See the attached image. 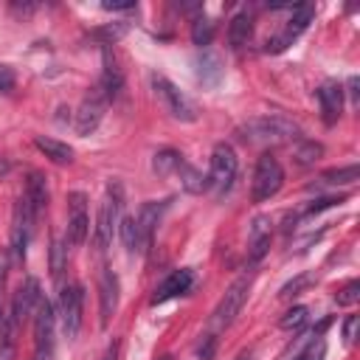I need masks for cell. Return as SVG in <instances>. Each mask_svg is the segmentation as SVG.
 Segmentation results:
<instances>
[{"mask_svg":"<svg viewBox=\"0 0 360 360\" xmlns=\"http://www.w3.org/2000/svg\"><path fill=\"white\" fill-rule=\"evenodd\" d=\"M236 135L245 143H262V146H273V143H287V141H298L301 138V127L281 115V112H267V115H256L250 121H245Z\"/></svg>","mask_w":360,"mask_h":360,"instance_id":"obj_1","label":"cell"},{"mask_svg":"<svg viewBox=\"0 0 360 360\" xmlns=\"http://www.w3.org/2000/svg\"><path fill=\"white\" fill-rule=\"evenodd\" d=\"M284 186V169L273 152H262L253 169V183H250V197L253 202H267L276 197Z\"/></svg>","mask_w":360,"mask_h":360,"instance_id":"obj_2","label":"cell"},{"mask_svg":"<svg viewBox=\"0 0 360 360\" xmlns=\"http://www.w3.org/2000/svg\"><path fill=\"white\" fill-rule=\"evenodd\" d=\"M121 205H124L121 186L110 183L107 197L98 205V217H96V228H93V248L96 250H107V245L112 242V231L118 228V219H121Z\"/></svg>","mask_w":360,"mask_h":360,"instance_id":"obj_3","label":"cell"},{"mask_svg":"<svg viewBox=\"0 0 360 360\" xmlns=\"http://www.w3.org/2000/svg\"><path fill=\"white\" fill-rule=\"evenodd\" d=\"M248 292H250V276H239V278L225 290V295L219 298V304L214 307V312H211V329H225V326H231L233 318L239 315V309L245 307Z\"/></svg>","mask_w":360,"mask_h":360,"instance_id":"obj_4","label":"cell"},{"mask_svg":"<svg viewBox=\"0 0 360 360\" xmlns=\"http://www.w3.org/2000/svg\"><path fill=\"white\" fill-rule=\"evenodd\" d=\"M152 87H155L160 104L166 107V112H169L174 121H183V124L197 121V107L191 104V98L183 96L166 76H158V73H155V76H152Z\"/></svg>","mask_w":360,"mask_h":360,"instance_id":"obj_5","label":"cell"},{"mask_svg":"<svg viewBox=\"0 0 360 360\" xmlns=\"http://www.w3.org/2000/svg\"><path fill=\"white\" fill-rule=\"evenodd\" d=\"M233 177H236V155L228 143H217L214 152H211V169H208V188L222 197L231 186H233Z\"/></svg>","mask_w":360,"mask_h":360,"instance_id":"obj_6","label":"cell"},{"mask_svg":"<svg viewBox=\"0 0 360 360\" xmlns=\"http://www.w3.org/2000/svg\"><path fill=\"white\" fill-rule=\"evenodd\" d=\"M90 233V219H87V194L84 191H70L68 194V225H65V242L70 248H79Z\"/></svg>","mask_w":360,"mask_h":360,"instance_id":"obj_7","label":"cell"},{"mask_svg":"<svg viewBox=\"0 0 360 360\" xmlns=\"http://www.w3.org/2000/svg\"><path fill=\"white\" fill-rule=\"evenodd\" d=\"M82 304H84V290L82 284H68L62 287L59 295V321H62V332L68 340H73L82 329Z\"/></svg>","mask_w":360,"mask_h":360,"instance_id":"obj_8","label":"cell"},{"mask_svg":"<svg viewBox=\"0 0 360 360\" xmlns=\"http://www.w3.org/2000/svg\"><path fill=\"white\" fill-rule=\"evenodd\" d=\"M34 315H37L34 318V346H37L34 360H51L53 357V326H56L53 304L48 298H42Z\"/></svg>","mask_w":360,"mask_h":360,"instance_id":"obj_9","label":"cell"},{"mask_svg":"<svg viewBox=\"0 0 360 360\" xmlns=\"http://www.w3.org/2000/svg\"><path fill=\"white\" fill-rule=\"evenodd\" d=\"M107 104H110V101L104 98V93H101L98 87H93V90L82 98V104H79V112H76V132H79V135L96 132L98 124H101V118H104Z\"/></svg>","mask_w":360,"mask_h":360,"instance_id":"obj_10","label":"cell"},{"mask_svg":"<svg viewBox=\"0 0 360 360\" xmlns=\"http://www.w3.org/2000/svg\"><path fill=\"white\" fill-rule=\"evenodd\" d=\"M169 208V200H149L141 205L138 217H135V233H138V253H146L149 245H152V233L163 217V211Z\"/></svg>","mask_w":360,"mask_h":360,"instance_id":"obj_11","label":"cell"},{"mask_svg":"<svg viewBox=\"0 0 360 360\" xmlns=\"http://www.w3.org/2000/svg\"><path fill=\"white\" fill-rule=\"evenodd\" d=\"M34 219H37V214H34L31 202H28L25 197H20L17 205H14V228H11V248H14L17 259L25 256V245H28V239H31Z\"/></svg>","mask_w":360,"mask_h":360,"instance_id":"obj_12","label":"cell"},{"mask_svg":"<svg viewBox=\"0 0 360 360\" xmlns=\"http://www.w3.org/2000/svg\"><path fill=\"white\" fill-rule=\"evenodd\" d=\"M115 312H118V276L104 267L98 276V323H101V329L110 326Z\"/></svg>","mask_w":360,"mask_h":360,"instance_id":"obj_13","label":"cell"},{"mask_svg":"<svg viewBox=\"0 0 360 360\" xmlns=\"http://www.w3.org/2000/svg\"><path fill=\"white\" fill-rule=\"evenodd\" d=\"M39 301H42L39 281L28 276V278H25V281L17 287V292H14V304H11V318L17 321V326H20V323H22L28 315H34V312H37Z\"/></svg>","mask_w":360,"mask_h":360,"instance_id":"obj_14","label":"cell"},{"mask_svg":"<svg viewBox=\"0 0 360 360\" xmlns=\"http://www.w3.org/2000/svg\"><path fill=\"white\" fill-rule=\"evenodd\" d=\"M191 284H194V273H191L188 267L174 270V273H169V276L155 287L152 304H155V307H158V304H166V301H172V298L183 295V292H188V290H191Z\"/></svg>","mask_w":360,"mask_h":360,"instance_id":"obj_15","label":"cell"},{"mask_svg":"<svg viewBox=\"0 0 360 360\" xmlns=\"http://www.w3.org/2000/svg\"><path fill=\"white\" fill-rule=\"evenodd\" d=\"M96 87L104 93L107 101H115V96L124 87V73H121V68H118V62H115V56H112L110 48L101 51V79H98Z\"/></svg>","mask_w":360,"mask_h":360,"instance_id":"obj_16","label":"cell"},{"mask_svg":"<svg viewBox=\"0 0 360 360\" xmlns=\"http://www.w3.org/2000/svg\"><path fill=\"white\" fill-rule=\"evenodd\" d=\"M273 233H270V217H256L248 233V264H259L264 253L270 250Z\"/></svg>","mask_w":360,"mask_h":360,"instance_id":"obj_17","label":"cell"},{"mask_svg":"<svg viewBox=\"0 0 360 360\" xmlns=\"http://www.w3.org/2000/svg\"><path fill=\"white\" fill-rule=\"evenodd\" d=\"M318 101H321V115H323V124L332 127L340 112H343V87L338 82H323L318 90H315Z\"/></svg>","mask_w":360,"mask_h":360,"instance_id":"obj_18","label":"cell"},{"mask_svg":"<svg viewBox=\"0 0 360 360\" xmlns=\"http://www.w3.org/2000/svg\"><path fill=\"white\" fill-rule=\"evenodd\" d=\"M194 68H197V79H200L205 87H217V84L222 82V76H225L222 59H219V53L211 51V48H202V51L197 53Z\"/></svg>","mask_w":360,"mask_h":360,"instance_id":"obj_19","label":"cell"},{"mask_svg":"<svg viewBox=\"0 0 360 360\" xmlns=\"http://www.w3.org/2000/svg\"><path fill=\"white\" fill-rule=\"evenodd\" d=\"M174 174H177L180 188H183L186 194H202V191H208V174H202V172H200L197 166H191L188 160L180 158Z\"/></svg>","mask_w":360,"mask_h":360,"instance_id":"obj_20","label":"cell"},{"mask_svg":"<svg viewBox=\"0 0 360 360\" xmlns=\"http://www.w3.org/2000/svg\"><path fill=\"white\" fill-rule=\"evenodd\" d=\"M312 17H315V6L312 3H301V6H292V14H290V22H287V28L281 31V37L292 45V39L295 37H301L304 31H307V25L312 22Z\"/></svg>","mask_w":360,"mask_h":360,"instance_id":"obj_21","label":"cell"},{"mask_svg":"<svg viewBox=\"0 0 360 360\" xmlns=\"http://www.w3.org/2000/svg\"><path fill=\"white\" fill-rule=\"evenodd\" d=\"M250 34H253V17L248 11H236L233 20L228 22V42H231V48L248 45Z\"/></svg>","mask_w":360,"mask_h":360,"instance_id":"obj_22","label":"cell"},{"mask_svg":"<svg viewBox=\"0 0 360 360\" xmlns=\"http://www.w3.org/2000/svg\"><path fill=\"white\" fill-rule=\"evenodd\" d=\"M22 197L31 202L34 214H39L48 205V183H45V174L42 172H31L28 174V183H25V194Z\"/></svg>","mask_w":360,"mask_h":360,"instance_id":"obj_23","label":"cell"},{"mask_svg":"<svg viewBox=\"0 0 360 360\" xmlns=\"http://www.w3.org/2000/svg\"><path fill=\"white\" fill-rule=\"evenodd\" d=\"M34 146H37L48 160H53V163H70V160H73V149H70L68 143L56 141V138L37 135V138H34Z\"/></svg>","mask_w":360,"mask_h":360,"instance_id":"obj_24","label":"cell"},{"mask_svg":"<svg viewBox=\"0 0 360 360\" xmlns=\"http://www.w3.org/2000/svg\"><path fill=\"white\" fill-rule=\"evenodd\" d=\"M211 39H214V20L205 14H197L191 22V42L200 45V51H202L211 45Z\"/></svg>","mask_w":360,"mask_h":360,"instance_id":"obj_25","label":"cell"},{"mask_svg":"<svg viewBox=\"0 0 360 360\" xmlns=\"http://www.w3.org/2000/svg\"><path fill=\"white\" fill-rule=\"evenodd\" d=\"M180 158H183V155L174 152V149H160V152H155V158H152V169H155V174H158V177H169V174H174Z\"/></svg>","mask_w":360,"mask_h":360,"instance_id":"obj_26","label":"cell"},{"mask_svg":"<svg viewBox=\"0 0 360 360\" xmlns=\"http://www.w3.org/2000/svg\"><path fill=\"white\" fill-rule=\"evenodd\" d=\"M321 180L329 183V186H349V183L360 180V166L349 163V166H340V169H329V172L321 174Z\"/></svg>","mask_w":360,"mask_h":360,"instance_id":"obj_27","label":"cell"},{"mask_svg":"<svg viewBox=\"0 0 360 360\" xmlns=\"http://www.w3.org/2000/svg\"><path fill=\"white\" fill-rule=\"evenodd\" d=\"M321 155H323V146L315 141H298L292 149V158L298 166H315V160H321Z\"/></svg>","mask_w":360,"mask_h":360,"instance_id":"obj_28","label":"cell"},{"mask_svg":"<svg viewBox=\"0 0 360 360\" xmlns=\"http://www.w3.org/2000/svg\"><path fill=\"white\" fill-rule=\"evenodd\" d=\"M127 31H129V25H127V22H107V25H101V28H93V31H90V37H93V39H98L104 48H110V45H112V42H118Z\"/></svg>","mask_w":360,"mask_h":360,"instance_id":"obj_29","label":"cell"},{"mask_svg":"<svg viewBox=\"0 0 360 360\" xmlns=\"http://www.w3.org/2000/svg\"><path fill=\"white\" fill-rule=\"evenodd\" d=\"M14 346H17V321L8 315L3 321V349H0V360H11L14 357Z\"/></svg>","mask_w":360,"mask_h":360,"instance_id":"obj_30","label":"cell"},{"mask_svg":"<svg viewBox=\"0 0 360 360\" xmlns=\"http://www.w3.org/2000/svg\"><path fill=\"white\" fill-rule=\"evenodd\" d=\"M118 233H121V242L129 253H138V233H135V217H121L118 219Z\"/></svg>","mask_w":360,"mask_h":360,"instance_id":"obj_31","label":"cell"},{"mask_svg":"<svg viewBox=\"0 0 360 360\" xmlns=\"http://www.w3.org/2000/svg\"><path fill=\"white\" fill-rule=\"evenodd\" d=\"M312 284H315V276H312V273H301V276L290 278L287 284H281L278 295H281V298H290V295H298L301 290H307V287H312Z\"/></svg>","mask_w":360,"mask_h":360,"instance_id":"obj_32","label":"cell"},{"mask_svg":"<svg viewBox=\"0 0 360 360\" xmlns=\"http://www.w3.org/2000/svg\"><path fill=\"white\" fill-rule=\"evenodd\" d=\"M307 315H309V309L307 307H290L284 315H281V321H278V326L281 329H301L304 323H307Z\"/></svg>","mask_w":360,"mask_h":360,"instance_id":"obj_33","label":"cell"},{"mask_svg":"<svg viewBox=\"0 0 360 360\" xmlns=\"http://www.w3.org/2000/svg\"><path fill=\"white\" fill-rule=\"evenodd\" d=\"M326 357V340L323 338H312L292 360H323Z\"/></svg>","mask_w":360,"mask_h":360,"instance_id":"obj_34","label":"cell"},{"mask_svg":"<svg viewBox=\"0 0 360 360\" xmlns=\"http://www.w3.org/2000/svg\"><path fill=\"white\" fill-rule=\"evenodd\" d=\"M65 253H68V248L56 239L53 245H51V276L59 281L62 278V270H65Z\"/></svg>","mask_w":360,"mask_h":360,"instance_id":"obj_35","label":"cell"},{"mask_svg":"<svg viewBox=\"0 0 360 360\" xmlns=\"http://www.w3.org/2000/svg\"><path fill=\"white\" fill-rule=\"evenodd\" d=\"M357 301H360V281L352 278L346 287L338 290V307H352V304H357Z\"/></svg>","mask_w":360,"mask_h":360,"instance_id":"obj_36","label":"cell"},{"mask_svg":"<svg viewBox=\"0 0 360 360\" xmlns=\"http://www.w3.org/2000/svg\"><path fill=\"white\" fill-rule=\"evenodd\" d=\"M214 349H217V335L208 332V335L202 338V343L197 346V357H200V360H214Z\"/></svg>","mask_w":360,"mask_h":360,"instance_id":"obj_37","label":"cell"},{"mask_svg":"<svg viewBox=\"0 0 360 360\" xmlns=\"http://www.w3.org/2000/svg\"><path fill=\"white\" fill-rule=\"evenodd\" d=\"M340 202H343V197H323V200L312 202V205L307 208V214L312 217V214H321V211H326V208H335V205H340Z\"/></svg>","mask_w":360,"mask_h":360,"instance_id":"obj_38","label":"cell"},{"mask_svg":"<svg viewBox=\"0 0 360 360\" xmlns=\"http://www.w3.org/2000/svg\"><path fill=\"white\" fill-rule=\"evenodd\" d=\"M357 326H360V318H357V315H349V318L343 321V340H346V343H352V340H354Z\"/></svg>","mask_w":360,"mask_h":360,"instance_id":"obj_39","label":"cell"},{"mask_svg":"<svg viewBox=\"0 0 360 360\" xmlns=\"http://www.w3.org/2000/svg\"><path fill=\"white\" fill-rule=\"evenodd\" d=\"M11 87H14V70L0 65V93H8Z\"/></svg>","mask_w":360,"mask_h":360,"instance_id":"obj_40","label":"cell"},{"mask_svg":"<svg viewBox=\"0 0 360 360\" xmlns=\"http://www.w3.org/2000/svg\"><path fill=\"white\" fill-rule=\"evenodd\" d=\"M101 8L104 11H135L138 3H132V0L129 3H101Z\"/></svg>","mask_w":360,"mask_h":360,"instance_id":"obj_41","label":"cell"},{"mask_svg":"<svg viewBox=\"0 0 360 360\" xmlns=\"http://www.w3.org/2000/svg\"><path fill=\"white\" fill-rule=\"evenodd\" d=\"M118 352H121V340H118V338H112V340H110V346L104 349L101 360H118Z\"/></svg>","mask_w":360,"mask_h":360,"instance_id":"obj_42","label":"cell"},{"mask_svg":"<svg viewBox=\"0 0 360 360\" xmlns=\"http://www.w3.org/2000/svg\"><path fill=\"white\" fill-rule=\"evenodd\" d=\"M357 87H360V79H357V76H352V79H349V84H346V93L352 96V104H357Z\"/></svg>","mask_w":360,"mask_h":360,"instance_id":"obj_43","label":"cell"},{"mask_svg":"<svg viewBox=\"0 0 360 360\" xmlns=\"http://www.w3.org/2000/svg\"><path fill=\"white\" fill-rule=\"evenodd\" d=\"M236 360H250V352H242V354H239Z\"/></svg>","mask_w":360,"mask_h":360,"instance_id":"obj_44","label":"cell"},{"mask_svg":"<svg viewBox=\"0 0 360 360\" xmlns=\"http://www.w3.org/2000/svg\"><path fill=\"white\" fill-rule=\"evenodd\" d=\"M158 360H174V357H172V354H163V357H158Z\"/></svg>","mask_w":360,"mask_h":360,"instance_id":"obj_45","label":"cell"}]
</instances>
